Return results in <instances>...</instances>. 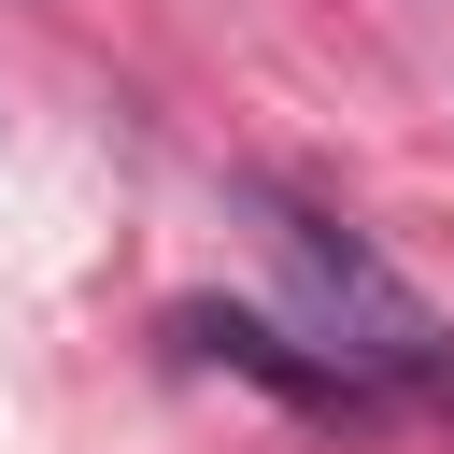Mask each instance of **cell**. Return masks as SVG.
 I'll use <instances>...</instances> for the list:
<instances>
[{
	"label": "cell",
	"instance_id": "obj_1",
	"mask_svg": "<svg viewBox=\"0 0 454 454\" xmlns=\"http://www.w3.org/2000/svg\"><path fill=\"white\" fill-rule=\"evenodd\" d=\"M270 255L298 284V326L312 355H340L355 383H454V312L326 199H270Z\"/></svg>",
	"mask_w": 454,
	"mask_h": 454
},
{
	"label": "cell",
	"instance_id": "obj_2",
	"mask_svg": "<svg viewBox=\"0 0 454 454\" xmlns=\"http://www.w3.org/2000/svg\"><path fill=\"white\" fill-rule=\"evenodd\" d=\"M170 340H184V355H213V369H255V383H270V397H298V411H340V397H355V369H340V355H298L284 326L213 312V298H184V312H170Z\"/></svg>",
	"mask_w": 454,
	"mask_h": 454
}]
</instances>
